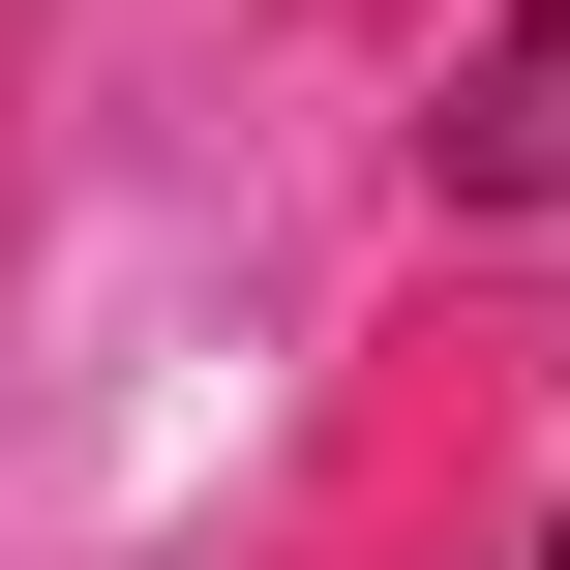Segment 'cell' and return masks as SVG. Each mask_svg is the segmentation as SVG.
Listing matches in <instances>:
<instances>
[{"label":"cell","mask_w":570,"mask_h":570,"mask_svg":"<svg viewBox=\"0 0 570 570\" xmlns=\"http://www.w3.org/2000/svg\"><path fill=\"white\" fill-rule=\"evenodd\" d=\"M421 180H451V210H570V0H511V30L451 60V120H421Z\"/></svg>","instance_id":"6da1fadb"},{"label":"cell","mask_w":570,"mask_h":570,"mask_svg":"<svg viewBox=\"0 0 570 570\" xmlns=\"http://www.w3.org/2000/svg\"><path fill=\"white\" fill-rule=\"evenodd\" d=\"M541 570H570V511H541Z\"/></svg>","instance_id":"7a4b0ae2"}]
</instances>
